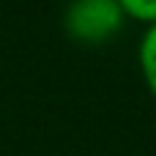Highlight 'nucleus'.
Segmentation results:
<instances>
[{"label": "nucleus", "mask_w": 156, "mask_h": 156, "mask_svg": "<svg viewBox=\"0 0 156 156\" xmlns=\"http://www.w3.org/2000/svg\"><path fill=\"white\" fill-rule=\"evenodd\" d=\"M137 63H140V74H143L145 88L156 99V25H145V33L137 47Z\"/></svg>", "instance_id": "nucleus-2"}, {"label": "nucleus", "mask_w": 156, "mask_h": 156, "mask_svg": "<svg viewBox=\"0 0 156 156\" xmlns=\"http://www.w3.org/2000/svg\"><path fill=\"white\" fill-rule=\"evenodd\" d=\"M126 11L118 0H71L63 11L66 33L85 47H99L123 30Z\"/></svg>", "instance_id": "nucleus-1"}, {"label": "nucleus", "mask_w": 156, "mask_h": 156, "mask_svg": "<svg viewBox=\"0 0 156 156\" xmlns=\"http://www.w3.org/2000/svg\"><path fill=\"white\" fill-rule=\"evenodd\" d=\"M129 19L143 25H156V0H118Z\"/></svg>", "instance_id": "nucleus-3"}]
</instances>
